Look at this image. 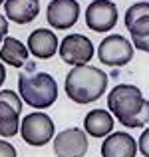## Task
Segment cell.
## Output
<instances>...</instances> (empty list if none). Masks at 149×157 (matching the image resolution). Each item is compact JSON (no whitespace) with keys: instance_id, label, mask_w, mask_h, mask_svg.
I'll return each instance as SVG.
<instances>
[{"instance_id":"8992f818","label":"cell","mask_w":149,"mask_h":157,"mask_svg":"<svg viewBox=\"0 0 149 157\" xmlns=\"http://www.w3.org/2000/svg\"><path fill=\"white\" fill-rule=\"evenodd\" d=\"M22 111V100L12 90L0 92V135L14 137L18 133V121Z\"/></svg>"},{"instance_id":"5b68a950","label":"cell","mask_w":149,"mask_h":157,"mask_svg":"<svg viewBox=\"0 0 149 157\" xmlns=\"http://www.w3.org/2000/svg\"><path fill=\"white\" fill-rule=\"evenodd\" d=\"M97 58L101 64L119 68V66H125L131 62V58H133V46L121 34H111V36L101 40V44L97 48Z\"/></svg>"},{"instance_id":"52a82bcc","label":"cell","mask_w":149,"mask_h":157,"mask_svg":"<svg viewBox=\"0 0 149 157\" xmlns=\"http://www.w3.org/2000/svg\"><path fill=\"white\" fill-rule=\"evenodd\" d=\"M60 56L70 66H84L94 58V44L84 34H70L60 44Z\"/></svg>"},{"instance_id":"ac0fdd59","label":"cell","mask_w":149,"mask_h":157,"mask_svg":"<svg viewBox=\"0 0 149 157\" xmlns=\"http://www.w3.org/2000/svg\"><path fill=\"white\" fill-rule=\"evenodd\" d=\"M0 157H16V149L12 143L8 141H2L0 139Z\"/></svg>"},{"instance_id":"d6986e66","label":"cell","mask_w":149,"mask_h":157,"mask_svg":"<svg viewBox=\"0 0 149 157\" xmlns=\"http://www.w3.org/2000/svg\"><path fill=\"white\" fill-rule=\"evenodd\" d=\"M133 46L137 48V50H141V52H147V54H149V36H145V38H137V40H133Z\"/></svg>"},{"instance_id":"ffe728a7","label":"cell","mask_w":149,"mask_h":157,"mask_svg":"<svg viewBox=\"0 0 149 157\" xmlns=\"http://www.w3.org/2000/svg\"><path fill=\"white\" fill-rule=\"evenodd\" d=\"M6 34H8V22H6V18L0 14V42L6 38Z\"/></svg>"},{"instance_id":"9a60e30c","label":"cell","mask_w":149,"mask_h":157,"mask_svg":"<svg viewBox=\"0 0 149 157\" xmlns=\"http://www.w3.org/2000/svg\"><path fill=\"white\" fill-rule=\"evenodd\" d=\"M84 129L92 137H105L113 131V115L105 109H92L84 119Z\"/></svg>"},{"instance_id":"9c48e42d","label":"cell","mask_w":149,"mask_h":157,"mask_svg":"<svg viewBox=\"0 0 149 157\" xmlns=\"http://www.w3.org/2000/svg\"><path fill=\"white\" fill-rule=\"evenodd\" d=\"M88 151V135L78 127L64 129L54 137V153L58 157H84Z\"/></svg>"},{"instance_id":"3957f363","label":"cell","mask_w":149,"mask_h":157,"mask_svg":"<svg viewBox=\"0 0 149 157\" xmlns=\"http://www.w3.org/2000/svg\"><path fill=\"white\" fill-rule=\"evenodd\" d=\"M18 92L24 104L36 109H46L58 98V84L50 74L36 72L34 64H26V70L20 72L18 78Z\"/></svg>"},{"instance_id":"7402d4cb","label":"cell","mask_w":149,"mask_h":157,"mask_svg":"<svg viewBox=\"0 0 149 157\" xmlns=\"http://www.w3.org/2000/svg\"><path fill=\"white\" fill-rule=\"evenodd\" d=\"M2 2H4V0H0V4H2Z\"/></svg>"},{"instance_id":"30bf717a","label":"cell","mask_w":149,"mask_h":157,"mask_svg":"<svg viewBox=\"0 0 149 157\" xmlns=\"http://www.w3.org/2000/svg\"><path fill=\"white\" fill-rule=\"evenodd\" d=\"M48 24L56 30L72 28L80 18L78 0H52L48 4Z\"/></svg>"},{"instance_id":"ba28073f","label":"cell","mask_w":149,"mask_h":157,"mask_svg":"<svg viewBox=\"0 0 149 157\" xmlns=\"http://www.w3.org/2000/svg\"><path fill=\"white\" fill-rule=\"evenodd\" d=\"M86 24L94 32H107L117 24V6L111 0H94L86 8Z\"/></svg>"},{"instance_id":"5bb4252c","label":"cell","mask_w":149,"mask_h":157,"mask_svg":"<svg viewBox=\"0 0 149 157\" xmlns=\"http://www.w3.org/2000/svg\"><path fill=\"white\" fill-rule=\"evenodd\" d=\"M6 18L16 24H30L40 12V0H4Z\"/></svg>"},{"instance_id":"6da1fadb","label":"cell","mask_w":149,"mask_h":157,"mask_svg":"<svg viewBox=\"0 0 149 157\" xmlns=\"http://www.w3.org/2000/svg\"><path fill=\"white\" fill-rule=\"evenodd\" d=\"M107 107L121 125L135 129L149 121V101L141 90L131 84H119L107 96Z\"/></svg>"},{"instance_id":"8fae6325","label":"cell","mask_w":149,"mask_h":157,"mask_svg":"<svg viewBox=\"0 0 149 157\" xmlns=\"http://www.w3.org/2000/svg\"><path fill=\"white\" fill-rule=\"evenodd\" d=\"M137 143L125 131H113L101 143V157H135Z\"/></svg>"},{"instance_id":"4fadbf2b","label":"cell","mask_w":149,"mask_h":157,"mask_svg":"<svg viewBox=\"0 0 149 157\" xmlns=\"http://www.w3.org/2000/svg\"><path fill=\"white\" fill-rule=\"evenodd\" d=\"M125 26L131 40L149 36V2H135L125 12Z\"/></svg>"},{"instance_id":"7c38bea8","label":"cell","mask_w":149,"mask_h":157,"mask_svg":"<svg viewBox=\"0 0 149 157\" xmlns=\"http://www.w3.org/2000/svg\"><path fill=\"white\" fill-rule=\"evenodd\" d=\"M58 50V38L48 28H38L28 36V52L40 60L52 58Z\"/></svg>"},{"instance_id":"7a4b0ae2","label":"cell","mask_w":149,"mask_h":157,"mask_svg":"<svg viewBox=\"0 0 149 157\" xmlns=\"http://www.w3.org/2000/svg\"><path fill=\"white\" fill-rule=\"evenodd\" d=\"M66 96L76 104H92L99 100L107 88V74L96 66H74L66 76Z\"/></svg>"},{"instance_id":"2e32d148","label":"cell","mask_w":149,"mask_h":157,"mask_svg":"<svg viewBox=\"0 0 149 157\" xmlns=\"http://www.w3.org/2000/svg\"><path fill=\"white\" fill-rule=\"evenodd\" d=\"M28 58H30V52H28V48L20 40L4 38L2 50H0V62L2 64L14 66V68H22V66L28 64Z\"/></svg>"},{"instance_id":"44dd1931","label":"cell","mask_w":149,"mask_h":157,"mask_svg":"<svg viewBox=\"0 0 149 157\" xmlns=\"http://www.w3.org/2000/svg\"><path fill=\"white\" fill-rule=\"evenodd\" d=\"M4 80H6V68L2 66V62H0V88H2Z\"/></svg>"},{"instance_id":"277c9868","label":"cell","mask_w":149,"mask_h":157,"mask_svg":"<svg viewBox=\"0 0 149 157\" xmlns=\"http://www.w3.org/2000/svg\"><path fill=\"white\" fill-rule=\"evenodd\" d=\"M20 135L28 145L42 147L54 137V121L46 113H30L20 123Z\"/></svg>"},{"instance_id":"e0dca14e","label":"cell","mask_w":149,"mask_h":157,"mask_svg":"<svg viewBox=\"0 0 149 157\" xmlns=\"http://www.w3.org/2000/svg\"><path fill=\"white\" fill-rule=\"evenodd\" d=\"M139 151H141L143 157H149V127L141 133V137H139Z\"/></svg>"}]
</instances>
